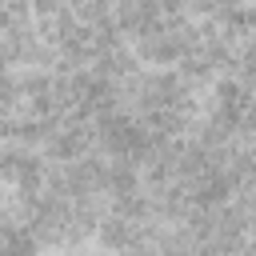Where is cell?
Here are the masks:
<instances>
[{
    "mask_svg": "<svg viewBox=\"0 0 256 256\" xmlns=\"http://www.w3.org/2000/svg\"><path fill=\"white\" fill-rule=\"evenodd\" d=\"M244 12H248V28L256 32V0H244Z\"/></svg>",
    "mask_w": 256,
    "mask_h": 256,
    "instance_id": "obj_3",
    "label": "cell"
},
{
    "mask_svg": "<svg viewBox=\"0 0 256 256\" xmlns=\"http://www.w3.org/2000/svg\"><path fill=\"white\" fill-rule=\"evenodd\" d=\"M216 8H236V4H244V0H212Z\"/></svg>",
    "mask_w": 256,
    "mask_h": 256,
    "instance_id": "obj_5",
    "label": "cell"
},
{
    "mask_svg": "<svg viewBox=\"0 0 256 256\" xmlns=\"http://www.w3.org/2000/svg\"><path fill=\"white\" fill-rule=\"evenodd\" d=\"M8 140V116H0V144Z\"/></svg>",
    "mask_w": 256,
    "mask_h": 256,
    "instance_id": "obj_4",
    "label": "cell"
},
{
    "mask_svg": "<svg viewBox=\"0 0 256 256\" xmlns=\"http://www.w3.org/2000/svg\"><path fill=\"white\" fill-rule=\"evenodd\" d=\"M128 44H132V52H136V60H140L144 68H172V64L184 56V44H180V36H176L168 24L148 28V32H140V36H132Z\"/></svg>",
    "mask_w": 256,
    "mask_h": 256,
    "instance_id": "obj_1",
    "label": "cell"
},
{
    "mask_svg": "<svg viewBox=\"0 0 256 256\" xmlns=\"http://www.w3.org/2000/svg\"><path fill=\"white\" fill-rule=\"evenodd\" d=\"M24 112V96H20V80L16 72H0V116H20Z\"/></svg>",
    "mask_w": 256,
    "mask_h": 256,
    "instance_id": "obj_2",
    "label": "cell"
}]
</instances>
